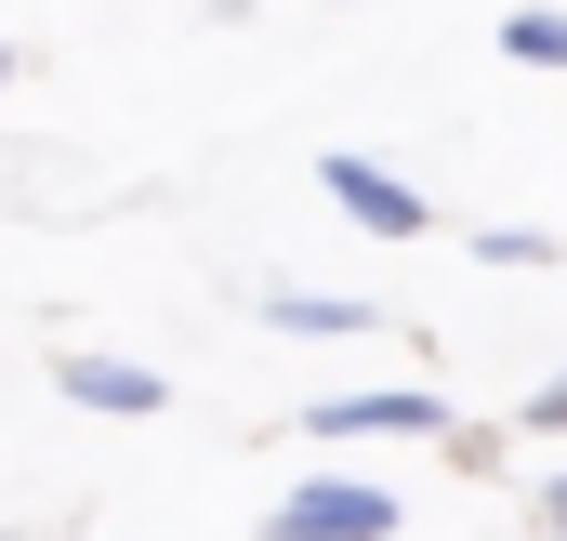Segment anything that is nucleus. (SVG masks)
Segmentation results:
<instances>
[{"label": "nucleus", "mask_w": 567, "mask_h": 541, "mask_svg": "<svg viewBox=\"0 0 567 541\" xmlns=\"http://www.w3.org/2000/svg\"><path fill=\"white\" fill-rule=\"evenodd\" d=\"M265 541H396V489H370V476H303L290 502H265Z\"/></svg>", "instance_id": "1"}, {"label": "nucleus", "mask_w": 567, "mask_h": 541, "mask_svg": "<svg viewBox=\"0 0 567 541\" xmlns=\"http://www.w3.org/2000/svg\"><path fill=\"white\" fill-rule=\"evenodd\" d=\"M317 185H330V212H357L370 238H423V225H435L423 185H410V172H383V159H357V145H330V159H317Z\"/></svg>", "instance_id": "2"}, {"label": "nucleus", "mask_w": 567, "mask_h": 541, "mask_svg": "<svg viewBox=\"0 0 567 541\" xmlns=\"http://www.w3.org/2000/svg\"><path fill=\"white\" fill-rule=\"evenodd\" d=\"M53 397L106 409V422H145V409H172V384H158L145 357H106V344H66V357H53Z\"/></svg>", "instance_id": "3"}, {"label": "nucleus", "mask_w": 567, "mask_h": 541, "mask_svg": "<svg viewBox=\"0 0 567 541\" xmlns=\"http://www.w3.org/2000/svg\"><path fill=\"white\" fill-rule=\"evenodd\" d=\"M303 436H449V397L435 384H370V397H317Z\"/></svg>", "instance_id": "4"}, {"label": "nucleus", "mask_w": 567, "mask_h": 541, "mask_svg": "<svg viewBox=\"0 0 567 541\" xmlns=\"http://www.w3.org/2000/svg\"><path fill=\"white\" fill-rule=\"evenodd\" d=\"M383 304H357V290H303V277H278L265 290V330H290V344H357Z\"/></svg>", "instance_id": "5"}, {"label": "nucleus", "mask_w": 567, "mask_h": 541, "mask_svg": "<svg viewBox=\"0 0 567 541\" xmlns=\"http://www.w3.org/2000/svg\"><path fill=\"white\" fill-rule=\"evenodd\" d=\"M502 53H515V67H567V13L555 0H515V13H502Z\"/></svg>", "instance_id": "6"}, {"label": "nucleus", "mask_w": 567, "mask_h": 541, "mask_svg": "<svg viewBox=\"0 0 567 541\" xmlns=\"http://www.w3.org/2000/svg\"><path fill=\"white\" fill-rule=\"evenodd\" d=\"M462 252H475V265H555L567 238H542V225H488V238H462Z\"/></svg>", "instance_id": "7"}, {"label": "nucleus", "mask_w": 567, "mask_h": 541, "mask_svg": "<svg viewBox=\"0 0 567 541\" xmlns=\"http://www.w3.org/2000/svg\"><path fill=\"white\" fill-rule=\"evenodd\" d=\"M542 529H555V541H567V476H542Z\"/></svg>", "instance_id": "8"}, {"label": "nucleus", "mask_w": 567, "mask_h": 541, "mask_svg": "<svg viewBox=\"0 0 567 541\" xmlns=\"http://www.w3.org/2000/svg\"><path fill=\"white\" fill-rule=\"evenodd\" d=\"M528 422H567V370H555V384H542V397H528Z\"/></svg>", "instance_id": "9"}, {"label": "nucleus", "mask_w": 567, "mask_h": 541, "mask_svg": "<svg viewBox=\"0 0 567 541\" xmlns=\"http://www.w3.org/2000/svg\"><path fill=\"white\" fill-rule=\"evenodd\" d=\"M0 93H13V53H0Z\"/></svg>", "instance_id": "10"}]
</instances>
